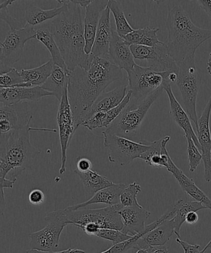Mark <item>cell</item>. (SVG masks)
Masks as SVG:
<instances>
[{
    "label": "cell",
    "instance_id": "1",
    "mask_svg": "<svg viewBox=\"0 0 211 253\" xmlns=\"http://www.w3.org/2000/svg\"><path fill=\"white\" fill-rule=\"evenodd\" d=\"M122 76V71L118 67L108 59L97 57H94L88 70L78 67L70 72L68 95L77 129L83 125L99 96Z\"/></svg>",
    "mask_w": 211,
    "mask_h": 253
},
{
    "label": "cell",
    "instance_id": "2",
    "mask_svg": "<svg viewBox=\"0 0 211 253\" xmlns=\"http://www.w3.org/2000/svg\"><path fill=\"white\" fill-rule=\"evenodd\" d=\"M66 8L52 20L48 27L54 37L67 68L70 72L77 68L88 70L94 57L85 52L84 19L82 7L72 0H58Z\"/></svg>",
    "mask_w": 211,
    "mask_h": 253
},
{
    "label": "cell",
    "instance_id": "3",
    "mask_svg": "<svg viewBox=\"0 0 211 253\" xmlns=\"http://www.w3.org/2000/svg\"><path fill=\"white\" fill-rule=\"evenodd\" d=\"M166 27L168 38L165 50L177 65L195 61L198 47L211 39V29L196 26L182 6L175 5L168 9Z\"/></svg>",
    "mask_w": 211,
    "mask_h": 253
},
{
    "label": "cell",
    "instance_id": "4",
    "mask_svg": "<svg viewBox=\"0 0 211 253\" xmlns=\"http://www.w3.org/2000/svg\"><path fill=\"white\" fill-rule=\"evenodd\" d=\"M56 132L55 129L32 128L30 125L0 135V182L6 180L16 182L17 177L32 167L40 151L30 141V131Z\"/></svg>",
    "mask_w": 211,
    "mask_h": 253
},
{
    "label": "cell",
    "instance_id": "5",
    "mask_svg": "<svg viewBox=\"0 0 211 253\" xmlns=\"http://www.w3.org/2000/svg\"><path fill=\"white\" fill-rule=\"evenodd\" d=\"M163 90L162 86L142 100L131 99L118 117L106 128V132L128 139L133 137L137 133L151 106Z\"/></svg>",
    "mask_w": 211,
    "mask_h": 253
},
{
    "label": "cell",
    "instance_id": "6",
    "mask_svg": "<svg viewBox=\"0 0 211 253\" xmlns=\"http://www.w3.org/2000/svg\"><path fill=\"white\" fill-rule=\"evenodd\" d=\"M123 208L121 204L108 206L97 210H58L59 214L68 225L81 228L87 224L98 225L101 229H123V222L118 212Z\"/></svg>",
    "mask_w": 211,
    "mask_h": 253
},
{
    "label": "cell",
    "instance_id": "7",
    "mask_svg": "<svg viewBox=\"0 0 211 253\" xmlns=\"http://www.w3.org/2000/svg\"><path fill=\"white\" fill-rule=\"evenodd\" d=\"M170 73L172 72H158L151 67L136 64L127 73L129 90L132 91L131 100H142L162 87L165 83L172 84L168 79Z\"/></svg>",
    "mask_w": 211,
    "mask_h": 253
},
{
    "label": "cell",
    "instance_id": "8",
    "mask_svg": "<svg viewBox=\"0 0 211 253\" xmlns=\"http://www.w3.org/2000/svg\"><path fill=\"white\" fill-rule=\"evenodd\" d=\"M36 29L28 24L21 29L9 30L0 45V74L14 68L23 56L25 44L36 39Z\"/></svg>",
    "mask_w": 211,
    "mask_h": 253
},
{
    "label": "cell",
    "instance_id": "9",
    "mask_svg": "<svg viewBox=\"0 0 211 253\" xmlns=\"http://www.w3.org/2000/svg\"><path fill=\"white\" fill-rule=\"evenodd\" d=\"M178 67L179 71L176 84L182 96L184 110L197 129V101L201 83L199 74L195 61H186Z\"/></svg>",
    "mask_w": 211,
    "mask_h": 253
},
{
    "label": "cell",
    "instance_id": "10",
    "mask_svg": "<svg viewBox=\"0 0 211 253\" xmlns=\"http://www.w3.org/2000/svg\"><path fill=\"white\" fill-rule=\"evenodd\" d=\"M104 145L108 149V159L112 163L124 166L141 156L151 147L150 142L146 141L136 142L130 139L122 137L103 131Z\"/></svg>",
    "mask_w": 211,
    "mask_h": 253
},
{
    "label": "cell",
    "instance_id": "11",
    "mask_svg": "<svg viewBox=\"0 0 211 253\" xmlns=\"http://www.w3.org/2000/svg\"><path fill=\"white\" fill-rule=\"evenodd\" d=\"M45 220L48 222L43 229L29 235L31 249L53 252L59 246L62 232L68 224L62 219L58 211L47 213Z\"/></svg>",
    "mask_w": 211,
    "mask_h": 253
},
{
    "label": "cell",
    "instance_id": "12",
    "mask_svg": "<svg viewBox=\"0 0 211 253\" xmlns=\"http://www.w3.org/2000/svg\"><path fill=\"white\" fill-rule=\"evenodd\" d=\"M57 123L58 126L61 152V163L59 173L60 174H63L66 172L67 150L71 138L77 130L73 112L69 102L68 88L64 91L63 97L59 102L58 113H57Z\"/></svg>",
    "mask_w": 211,
    "mask_h": 253
},
{
    "label": "cell",
    "instance_id": "13",
    "mask_svg": "<svg viewBox=\"0 0 211 253\" xmlns=\"http://www.w3.org/2000/svg\"><path fill=\"white\" fill-rule=\"evenodd\" d=\"M163 44L153 47L132 44L130 48L134 58L148 62L151 64L150 67L155 71L178 73L179 67L168 55Z\"/></svg>",
    "mask_w": 211,
    "mask_h": 253
},
{
    "label": "cell",
    "instance_id": "14",
    "mask_svg": "<svg viewBox=\"0 0 211 253\" xmlns=\"http://www.w3.org/2000/svg\"><path fill=\"white\" fill-rule=\"evenodd\" d=\"M32 116L29 104L24 101L7 106L0 104V131L6 134L30 125Z\"/></svg>",
    "mask_w": 211,
    "mask_h": 253
},
{
    "label": "cell",
    "instance_id": "15",
    "mask_svg": "<svg viewBox=\"0 0 211 253\" xmlns=\"http://www.w3.org/2000/svg\"><path fill=\"white\" fill-rule=\"evenodd\" d=\"M130 46L112 29L107 59L113 65L118 67L121 71L125 70L127 73L132 70L136 64Z\"/></svg>",
    "mask_w": 211,
    "mask_h": 253
},
{
    "label": "cell",
    "instance_id": "16",
    "mask_svg": "<svg viewBox=\"0 0 211 253\" xmlns=\"http://www.w3.org/2000/svg\"><path fill=\"white\" fill-rule=\"evenodd\" d=\"M108 2L109 1L106 0H93L86 8L85 16L84 17V30L86 54L91 53L102 13L108 6Z\"/></svg>",
    "mask_w": 211,
    "mask_h": 253
},
{
    "label": "cell",
    "instance_id": "17",
    "mask_svg": "<svg viewBox=\"0 0 211 253\" xmlns=\"http://www.w3.org/2000/svg\"><path fill=\"white\" fill-rule=\"evenodd\" d=\"M52 96L42 86L0 88V104L11 106L26 101H38L45 96Z\"/></svg>",
    "mask_w": 211,
    "mask_h": 253
},
{
    "label": "cell",
    "instance_id": "18",
    "mask_svg": "<svg viewBox=\"0 0 211 253\" xmlns=\"http://www.w3.org/2000/svg\"><path fill=\"white\" fill-rule=\"evenodd\" d=\"M118 213L123 225L121 232L131 236L141 234L145 230V223L151 215V212L143 207H123Z\"/></svg>",
    "mask_w": 211,
    "mask_h": 253
},
{
    "label": "cell",
    "instance_id": "19",
    "mask_svg": "<svg viewBox=\"0 0 211 253\" xmlns=\"http://www.w3.org/2000/svg\"><path fill=\"white\" fill-rule=\"evenodd\" d=\"M110 9L108 4L102 13L100 22L94 40L91 55L97 58L107 59L111 39Z\"/></svg>",
    "mask_w": 211,
    "mask_h": 253
},
{
    "label": "cell",
    "instance_id": "20",
    "mask_svg": "<svg viewBox=\"0 0 211 253\" xmlns=\"http://www.w3.org/2000/svg\"><path fill=\"white\" fill-rule=\"evenodd\" d=\"M163 89L167 93L168 99H169L171 117L175 123L177 124L178 126L184 131L185 136H190L194 141L196 146L200 150V145L199 141H198V136L196 135L194 130H193L192 124H191L190 118L184 108L181 106L177 99H176L174 94L173 93L172 87H171V84L165 83V85H163Z\"/></svg>",
    "mask_w": 211,
    "mask_h": 253
},
{
    "label": "cell",
    "instance_id": "21",
    "mask_svg": "<svg viewBox=\"0 0 211 253\" xmlns=\"http://www.w3.org/2000/svg\"><path fill=\"white\" fill-rule=\"evenodd\" d=\"M173 234H175V226L172 219L165 220L138 240L137 250H147L151 247L164 246Z\"/></svg>",
    "mask_w": 211,
    "mask_h": 253
},
{
    "label": "cell",
    "instance_id": "22",
    "mask_svg": "<svg viewBox=\"0 0 211 253\" xmlns=\"http://www.w3.org/2000/svg\"><path fill=\"white\" fill-rule=\"evenodd\" d=\"M166 169L168 172L172 173L185 192L197 202L202 203L207 208V209L211 210V200L209 197L196 185L192 178L188 177L183 170L175 165L172 158L169 159L167 167Z\"/></svg>",
    "mask_w": 211,
    "mask_h": 253
},
{
    "label": "cell",
    "instance_id": "23",
    "mask_svg": "<svg viewBox=\"0 0 211 253\" xmlns=\"http://www.w3.org/2000/svg\"><path fill=\"white\" fill-rule=\"evenodd\" d=\"M131 96H132V91L128 90L125 98L117 106L110 110L102 111L95 114L88 121L84 122L82 126H85L89 130H94L97 128L103 127L107 128L130 103Z\"/></svg>",
    "mask_w": 211,
    "mask_h": 253
},
{
    "label": "cell",
    "instance_id": "24",
    "mask_svg": "<svg viewBox=\"0 0 211 253\" xmlns=\"http://www.w3.org/2000/svg\"><path fill=\"white\" fill-rule=\"evenodd\" d=\"M126 185L124 183H115L111 187L99 191L93 197L84 203L66 208L67 210L76 211L84 209L89 205L106 204L114 206L120 204V195Z\"/></svg>",
    "mask_w": 211,
    "mask_h": 253
},
{
    "label": "cell",
    "instance_id": "25",
    "mask_svg": "<svg viewBox=\"0 0 211 253\" xmlns=\"http://www.w3.org/2000/svg\"><path fill=\"white\" fill-rule=\"evenodd\" d=\"M127 86L121 85L108 92L102 93L92 106L84 122L96 113L107 111L117 106L125 98L127 93Z\"/></svg>",
    "mask_w": 211,
    "mask_h": 253
},
{
    "label": "cell",
    "instance_id": "26",
    "mask_svg": "<svg viewBox=\"0 0 211 253\" xmlns=\"http://www.w3.org/2000/svg\"><path fill=\"white\" fill-rule=\"evenodd\" d=\"M83 183L85 196L90 199L99 191L104 189L115 184L107 178L99 174L96 171L91 170L87 172H80L74 170Z\"/></svg>",
    "mask_w": 211,
    "mask_h": 253
},
{
    "label": "cell",
    "instance_id": "27",
    "mask_svg": "<svg viewBox=\"0 0 211 253\" xmlns=\"http://www.w3.org/2000/svg\"><path fill=\"white\" fill-rule=\"evenodd\" d=\"M69 74L59 66L54 65L51 76L41 86L42 88L51 93L60 102L64 91L68 88Z\"/></svg>",
    "mask_w": 211,
    "mask_h": 253
},
{
    "label": "cell",
    "instance_id": "28",
    "mask_svg": "<svg viewBox=\"0 0 211 253\" xmlns=\"http://www.w3.org/2000/svg\"><path fill=\"white\" fill-rule=\"evenodd\" d=\"M36 39L41 42L48 49L51 54L52 59L54 65L59 66V68L63 69L66 73L70 74V71L67 68L65 62L62 57L60 50L54 41L53 34L50 31L49 28L41 27L40 28L36 29Z\"/></svg>",
    "mask_w": 211,
    "mask_h": 253
},
{
    "label": "cell",
    "instance_id": "29",
    "mask_svg": "<svg viewBox=\"0 0 211 253\" xmlns=\"http://www.w3.org/2000/svg\"><path fill=\"white\" fill-rule=\"evenodd\" d=\"M66 8V4H62L61 6L51 9H42L38 6L30 5L26 10L25 20L27 24L32 26H38L49 20H53L58 17Z\"/></svg>",
    "mask_w": 211,
    "mask_h": 253
},
{
    "label": "cell",
    "instance_id": "30",
    "mask_svg": "<svg viewBox=\"0 0 211 253\" xmlns=\"http://www.w3.org/2000/svg\"><path fill=\"white\" fill-rule=\"evenodd\" d=\"M54 66V64L51 59L38 68L22 69L20 73L24 83L28 84L31 87L32 86H41L51 76Z\"/></svg>",
    "mask_w": 211,
    "mask_h": 253
},
{
    "label": "cell",
    "instance_id": "31",
    "mask_svg": "<svg viewBox=\"0 0 211 253\" xmlns=\"http://www.w3.org/2000/svg\"><path fill=\"white\" fill-rule=\"evenodd\" d=\"M159 29H151L146 27L143 29L135 30L124 37L123 39L130 45L137 44L146 46H157L163 42L159 41L158 32Z\"/></svg>",
    "mask_w": 211,
    "mask_h": 253
},
{
    "label": "cell",
    "instance_id": "32",
    "mask_svg": "<svg viewBox=\"0 0 211 253\" xmlns=\"http://www.w3.org/2000/svg\"><path fill=\"white\" fill-rule=\"evenodd\" d=\"M176 212L172 219L175 226V234L178 238L180 237L181 227L185 222L186 217L188 213L192 211L207 209L202 203L197 202H187L180 199L175 203Z\"/></svg>",
    "mask_w": 211,
    "mask_h": 253
},
{
    "label": "cell",
    "instance_id": "33",
    "mask_svg": "<svg viewBox=\"0 0 211 253\" xmlns=\"http://www.w3.org/2000/svg\"><path fill=\"white\" fill-rule=\"evenodd\" d=\"M108 7L112 12L116 26V32L118 36L124 38L128 34L135 31L129 24L124 13L121 2L116 0H109Z\"/></svg>",
    "mask_w": 211,
    "mask_h": 253
},
{
    "label": "cell",
    "instance_id": "34",
    "mask_svg": "<svg viewBox=\"0 0 211 253\" xmlns=\"http://www.w3.org/2000/svg\"><path fill=\"white\" fill-rule=\"evenodd\" d=\"M141 192V187L137 182H134L130 185L126 186L120 195V204L123 207H139L137 200L138 193Z\"/></svg>",
    "mask_w": 211,
    "mask_h": 253
},
{
    "label": "cell",
    "instance_id": "35",
    "mask_svg": "<svg viewBox=\"0 0 211 253\" xmlns=\"http://www.w3.org/2000/svg\"><path fill=\"white\" fill-rule=\"evenodd\" d=\"M31 87L28 84L24 83L21 73L15 68L6 73L0 74V88Z\"/></svg>",
    "mask_w": 211,
    "mask_h": 253
},
{
    "label": "cell",
    "instance_id": "36",
    "mask_svg": "<svg viewBox=\"0 0 211 253\" xmlns=\"http://www.w3.org/2000/svg\"><path fill=\"white\" fill-rule=\"evenodd\" d=\"M152 227L150 225H146V229L142 233L135 235L131 238L130 239L120 244L114 245L110 249L106 251L101 253H125L130 249L137 250V243L138 240L142 237L144 235L147 234L149 232L152 230Z\"/></svg>",
    "mask_w": 211,
    "mask_h": 253
},
{
    "label": "cell",
    "instance_id": "37",
    "mask_svg": "<svg viewBox=\"0 0 211 253\" xmlns=\"http://www.w3.org/2000/svg\"><path fill=\"white\" fill-rule=\"evenodd\" d=\"M188 143V158L189 163L190 171L194 172L203 160L202 153L197 146L194 141L190 136H185Z\"/></svg>",
    "mask_w": 211,
    "mask_h": 253
},
{
    "label": "cell",
    "instance_id": "38",
    "mask_svg": "<svg viewBox=\"0 0 211 253\" xmlns=\"http://www.w3.org/2000/svg\"><path fill=\"white\" fill-rule=\"evenodd\" d=\"M96 237L112 242L113 245L120 244L130 239L133 236L124 234L121 230L115 229H101Z\"/></svg>",
    "mask_w": 211,
    "mask_h": 253
},
{
    "label": "cell",
    "instance_id": "39",
    "mask_svg": "<svg viewBox=\"0 0 211 253\" xmlns=\"http://www.w3.org/2000/svg\"><path fill=\"white\" fill-rule=\"evenodd\" d=\"M12 0H6V1H0V17L1 19L6 22L10 27V29H21L24 27L14 17L10 15L8 9L9 5L13 3Z\"/></svg>",
    "mask_w": 211,
    "mask_h": 253
},
{
    "label": "cell",
    "instance_id": "40",
    "mask_svg": "<svg viewBox=\"0 0 211 253\" xmlns=\"http://www.w3.org/2000/svg\"><path fill=\"white\" fill-rule=\"evenodd\" d=\"M45 200V195L42 191L39 189L32 190L29 195V201L31 204L38 206L42 204Z\"/></svg>",
    "mask_w": 211,
    "mask_h": 253
},
{
    "label": "cell",
    "instance_id": "41",
    "mask_svg": "<svg viewBox=\"0 0 211 253\" xmlns=\"http://www.w3.org/2000/svg\"><path fill=\"white\" fill-rule=\"evenodd\" d=\"M176 242L182 247L185 253H204L202 250L201 251L200 245H191L187 242L183 241L178 237L176 239Z\"/></svg>",
    "mask_w": 211,
    "mask_h": 253
},
{
    "label": "cell",
    "instance_id": "42",
    "mask_svg": "<svg viewBox=\"0 0 211 253\" xmlns=\"http://www.w3.org/2000/svg\"><path fill=\"white\" fill-rule=\"evenodd\" d=\"M91 161L88 158H79L77 161V168L76 170L80 172H87L88 171L92 170Z\"/></svg>",
    "mask_w": 211,
    "mask_h": 253
},
{
    "label": "cell",
    "instance_id": "43",
    "mask_svg": "<svg viewBox=\"0 0 211 253\" xmlns=\"http://www.w3.org/2000/svg\"><path fill=\"white\" fill-rule=\"evenodd\" d=\"M26 253H86L84 250L79 249H69L61 252H44L40 251V250L31 249L27 250Z\"/></svg>",
    "mask_w": 211,
    "mask_h": 253
},
{
    "label": "cell",
    "instance_id": "44",
    "mask_svg": "<svg viewBox=\"0 0 211 253\" xmlns=\"http://www.w3.org/2000/svg\"><path fill=\"white\" fill-rule=\"evenodd\" d=\"M198 1L199 2L200 7L211 18V0H200Z\"/></svg>",
    "mask_w": 211,
    "mask_h": 253
},
{
    "label": "cell",
    "instance_id": "45",
    "mask_svg": "<svg viewBox=\"0 0 211 253\" xmlns=\"http://www.w3.org/2000/svg\"><path fill=\"white\" fill-rule=\"evenodd\" d=\"M198 219H199V216H198L197 212L192 211L187 214V217H186L185 222H187L188 224L193 225L197 223Z\"/></svg>",
    "mask_w": 211,
    "mask_h": 253
},
{
    "label": "cell",
    "instance_id": "46",
    "mask_svg": "<svg viewBox=\"0 0 211 253\" xmlns=\"http://www.w3.org/2000/svg\"><path fill=\"white\" fill-rule=\"evenodd\" d=\"M147 253H168L169 250L164 246L151 247L147 250Z\"/></svg>",
    "mask_w": 211,
    "mask_h": 253
},
{
    "label": "cell",
    "instance_id": "47",
    "mask_svg": "<svg viewBox=\"0 0 211 253\" xmlns=\"http://www.w3.org/2000/svg\"><path fill=\"white\" fill-rule=\"evenodd\" d=\"M92 1L93 0H90V1H89V0H72V2H73L74 3L79 5L82 8L85 9Z\"/></svg>",
    "mask_w": 211,
    "mask_h": 253
},
{
    "label": "cell",
    "instance_id": "48",
    "mask_svg": "<svg viewBox=\"0 0 211 253\" xmlns=\"http://www.w3.org/2000/svg\"><path fill=\"white\" fill-rule=\"evenodd\" d=\"M207 70L208 73L211 76V52L210 54L209 59H208Z\"/></svg>",
    "mask_w": 211,
    "mask_h": 253
},
{
    "label": "cell",
    "instance_id": "49",
    "mask_svg": "<svg viewBox=\"0 0 211 253\" xmlns=\"http://www.w3.org/2000/svg\"><path fill=\"white\" fill-rule=\"evenodd\" d=\"M208 249H210V250H211V240H210V242L209 243H208L207 246H206L204 248V249H203L202 250V252L205 253L206 252V251H207V250Z\"/></svg>",
    "mask_w": 211,
    "mask_h": 253
},
{
    "label": "cell",
    "instance_id": "50",
    "mask_svg": "<svg viewBox=\"0 0 211 253\" xmlns=\"http://www.w3.org/2000/svg\"><path fill=\"white\" fill-rule=\"evenodd\" d=\"M136 253H147V250H139Z\"/></svg>",
    "mask_w": 211,
    "mask_h": 253
},
{
    "label": "cell",
    "instance_id": "51",
    "mask_svg": "<svg viewBox=\"0 0 211 253\" xmlns=\"http://www.w3.org/2000/svg\"></svg>",
    "mask_w": 211,
    "mask_h": 253
}]
</instances>
